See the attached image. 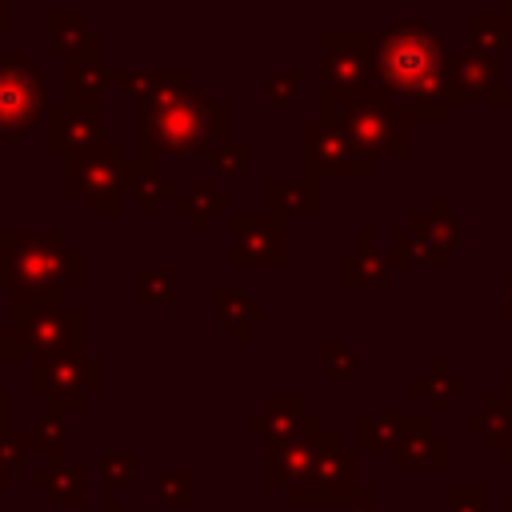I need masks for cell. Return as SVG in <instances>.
I'll return each instance as SVG.
<instances>
[{
	"mask_svg": "<svg viewBox=\"0 0 512 512\" xmlns=\"http://www.w3.org/2000/svg\"><path fill=\"white\" fill-rule=\"evenodd\" d=\"M0 360H32L28 344L16 336V328L8 320H0Z\"/></svg>",
	"mask_w": 512,
	"mask_h": 512,
	"instance_id": "b9f144b4",
	"label": "cell"
},
{
	"mask_svg": "<svg viewBox=\"0 0 512 512\" xmlns=\"http://www.w3.org/2000/svg\"><path fill=\"white\" fill-rule=\"evenodd\" d=\"M452 80L460 92V104L480 100L488 108L512 104V84L504 80V56L484 52V48H452Z\"/></svg>",
	"mask_w": 512,
	"mask_h": 512,
	"instance_id": "9a60e30c",
	"label": "cell"
},
{
	"mask_svg": "<svg viewBox=\"0 0 512 512\" xmlns=\"http://www.w3.org/2000/svg\"><path fill=\"white\" fill-rule=\"evenodd\" d=\"M388 256L396 260V268H408V272H432V268H444L448 264V256L436 252V248H428L416 232H408V224L388 236Z\"/></svg>",
	"mask_w": 512,
	"mask_h": 512,
	"instance_id": "4dcf8cb0",
	"label": "cell"
},
{
	"mask_svg": "<svg viewBox=\"0 0 512 512\" xmlns=\"http://www.w3.org/2000/svg\"><path fill=\"white\" fill-rule=\"evenodd\" d=\"M136 156V152H132ZM180 188H176V180L172 176H164L160 172V164L156 160H144V156H136V176H132V204H136V212H144V216H152V212H160V204H172V196H176Z\"/></svg>",
	"mask_w": 512,
	"mask_h": 512,
	"instance_id": "83f0119b",
	"label": "cell"
},
{
	"mask_svg": "<svg viewBox=\"0 0 512 512\" xmlns=\"http://www.w3.org/2000/svg\"><path fill=\"white\" fill-rule=\"evenodd\" d=\"M500 512H512V504H504V508H500Z\"/></svg>",
	"mask_w": 512,
	"mask_h": 512,
	"instance_id": "f907efd6",
	"label": "cell"
},
{
	"mask_svg": "<svg viewBox=\"0 0 512 512\" xmlns=\"http://www.w3.org/2000/svg\"><path fill=\"white\" fill-rule=\"evenodd\" d=\"M500 316L504 324H512V268H504L500 276Z\"/></svg>",
	"mask_w": 512,
	"mask_h": 512,
	"instance_id": "7bdbcfd3",
	"label": "cell"
},
{
	"mask_svg": "<svg viewBox=\"0 0 512 512\" xmlns=\"http://www.w3.org/2000/svg\"><path fill=\"white\" fill-rule=\"evenodd\" d=\"M432 416L428 412H360L356 416V452H396V444L404 436H412L416 428H428Z\"/></svg>",
	"mask_w": 512,
	"mask_h": 512,
	"instance_id": "ac0fdd59",
	"label": "cell"
},
{
	"mask_svg": "<svg viewBox=\"0 0 512 512\" xmlns=\"http://www.w3.org/2000/svg\"><path fill=\"white\" fill-rule=\"evenodd\" d=\"M28 392L60 416H80L88 408V400H96L104 392V364L88 352L32 356L28 360Z\"/></svg>",
	"mask_w": 512,
	"mask_h": 512,
	"instance_id": "52a82bcc",
	"label": "cell"
},
{
	"mask_svg": "<svg viewBox=\"0 0 512 512\" xmlns=\"http://www.w3.org/2000/svg\"><path fill=\"white\" fill-rule=\"evenodd\" d=\"M320 120L336 124L376 164L380 160H408L412 156V132H416V124L376 84L372 88H360V92H348V96L320 100Z\"/></svg>",
	"mask_w": 512,
	"mask_h": 512,
	"instance_id": "277c9868",
	"label": "cell"
},
{
	"mask_svg": "<svg viewBox=\"0 0 512 512\" xmlns=\"http://www.w3.org/2000/svg\"><path fill=\"white\" fill-rule=\"evenodd\" d=\"M376 88L396 100L412 124H444L460 108L452 80V48L428 20L400 16L376 32Z\"/></svg>",
	"mask_w": 512,
	"mask_h": 512,
	"instance_id": "6da1fadb",
	"label": "cell"
},
{
	"mask_svg": "<svg viewBox=\"0 0 512 512\" xmlns=\"http://www.w3.org/2000/svg\"><path fill=\"white\" fill-rule=\"evenodd\" d=\"M396 260L376 244L372 228H360L356 240L336 256V280L340 288H384L396 276Z\"/></svg>",
	"mask_w": 512,
	"mask_h": 512,
	"instance_id": "e0dca14e",
	"label": "cell"
},
{
	"mask_svg": "<svg viewBox=\"0 0 512 512\" xmlns=\"http://www.w3.org/2000/svg\"><path fill=\"white\" fill-rule=\"evenodd\" d=\"M464 36L472 48H484V52H512V16L508 12H468L464 16Z\"/></svg>",
	"mask_w": 512,
	"mask_h": 512,
	"instance_id": "f1b7e54d",
	"label": "cell"
},
{
	"mask_svg": "<svg viewBox=\"0 0 512 512\" xmlns=\"http://www.w3.org/2000/svg\"><path fill=\"white\" fill-rule=\"evenodd\" d=\"M48 116V72L24 48L0 52V140H20Z\"/></svg>",
	"mask_w": 512,
	"mask_h": 512,
	"instance_id": "ba28073f",
	"label": "cell"
},
{
	"mask_svg": "<svg viewBox=\"0 0 512 512\" xmlns=\"http://www.w3.org/2000/svg\"><path fill=\"white\" fill-rule=\"evenodd\" d=\"M12 28V0H0V32Z\"/></svg>",
	"mask_w": 512,
	"mask_h": 512,
	"instance_id": "bcb514c9",
	"label": "cell"
},
{
	"mask_svg": "<svg viewBox=\"0 0 512 512\" xmlns=\"http://www.w3.org/2000/svg\"><path fill=\"white\" fill-rule=\"evenodd\" d=\"M160 84H164V68H108V88H116L136 108L156 104Z\"/></svg>",
	"mask_w": 512,
	"mask_h": 512,
	"instance_id": "f546056e",
	"label": "cell"
},
{
	"mask_svg": "<svg viewBox=\"0 0 512 512\" xmlns=\"http://www.w3.org/2000/svg\"><path fill=\"white\" fill-rule=\"evenodd\" d=\"M408 392L416 400H428V416H444L452 400H464L468 396V380L460 372H452L448 360L436 356V360H428V368L420 376H412Z\"/></svg>",
	"mask_w": 512,
	"mask_h": 512,
	"instance_id": "cb8c5ba5",
	"label": "cell"
},
{
	"mask_svg": "<svg viewBox=\"0 0 512 512\" xmlns=\"http://www.w3.org/2000/svg\"><path fill=\"white\" fill-rule=\"evenodd\" d=\"M208 300H212V312H216L220 328H224V332H228L236 344H244V340L252 336V328L268 320V308H264V304H256L252 296H244L240 288H228V284H212Z\"/></svg>",
	"mask_w": 512,
	"mask_h": 512,
	"instance_id": "7402d4cb",
	"label": "cell"
},
{
	"mask_svg": "<svg viewBox=\"0 0 512 512\" xmlns=\"http://www.w3.org/2000/svg\"><path fill=\"white\" fill-rule=\"evenodd\" d=\"M264 212L288 220V216H316L324 212V184L312 176H268L264 180Z\"/></svg>",
	"mask_w": 512,
	"mask_h": 512,
	"instance_id": "d6986e66",
	"label": "cell"
},
{
	"mask_svg": "<svg viewBox=\"0 0 512 512\" xmlns=\"http://www.w3.org/2000/svg\"><path fill=\"white\" fill-rule=\"evenodd\" d=\"M100 512H120V504H104V508H100Z\"/></svg>",
	"mask_w": 512,
	"mask_h": 512,
	"instance_id": "7dc6e473",
	"label": "cell"
},
{
	"mask_svg": "<svg viewBox=\"0 0 512 512\" xmlns=\"http://www.w3.org/2000/svg\"><path fill=\"white\" fill-rule=\"evenodd\" d=\"M468 432H476L492 456H512V376H504L500 392H492L480 412L468 416Z\"/></svg>",
	"mask_w": 512,
	"mask_h": 512,
	"instance_id": "ffe728a7",
	"label": "cell"
},
{
	"mask_svg": "<svg viewBox=\"0 0 512 512\" xmlns=\"http://www.w3.org/2000/svg\"><path fill=\"white\" fill-rule=\"evenodd\" d=\"M108 64H104V32L92 28L76 52L64 56V104L104 108Z\"/></svg>",
	"mask_w": 512,
	"mask_h": 512,
	"instance_id": "2e32d148",
	"label": "cell"
},
{
	"mask_svg": "<svg viewBox=\"0 0 512 512\" xmlns=\"http://www.w3.org/2000/svg\"><path fill=\"white\" fill-rule=\"evenodd\" d=\"M408 232H416L428 248H436V252H444V256L460 252V244H464V220H460V212L448 208L444 196H428V208L412 212Z\"/></svg>",
	"mask_w": 512,
	"mask_h": 512,
	"instance_id": "44dd1931",
	"label": "cell"
},
{
	"mask_svg": "<svg viewBox=\"0 0 512 512\" xmlns=\"http://www.w3.org/2000/svg\"><path fill=\"white\" fill-rule=\"evenodd\" d=\"M152 492H156V500H160L164 508H188V504L196 500V472L184 468V464L160 468Z\"/></svg>",
	"mask_w": 512,
	"mask_h": 512,
	"instance_id": "1f68e13d",
	"label": "cell"
},
{
	"mask_svg": "<svg viewBox=\"0 0 512 512\" xmlns=\"http://www.w3.org/2000/svg\"><path fill=\"white\" fill-rule=\"evenodd\" d=\"M172 212L184 216V220H192V228L204 236V232H212V220L216 216H224V220L232 216V200H228V192L212 188L208 176H196L192 188H184V192L172 196Z\"/></svg>",
	"mask_w": 512,
	"mask_h": 512,
	"instance_id": "603a6c76",
	"label": "cell"
},
{
	"mask_svg": "<svg viewBox=\"0 0 512 512\" xmlns=\"http://www.w3.org/2000/svg\"><path fill=\"white\" fill-rule=\"evenodd\" d=\"M372 504H376V488L368 484V492L360 496V500H348L344 508H336V512H372Z\"/></svg>",
	"mask_w": 512,
	"mask_h": 512,
	"instance_id": "ee69618b",
	"label": "cell"
},
{
	"mask_svg": "<svg viewBox=\"0 0 512 512\" xmlns=\"http://www.w3.org/2000/svg\"><path fill=\"white\" fill-rule=\"evenodd\" d=\"M320 368H324V376L328 380H348V376H356V368H360V352L348 344V340H324L320 344Z\"/></svg>",
	"mask_w": 512,
	"mask_h": 512,
	"instance_id": "8d00e7d4",
	"label": "cell"
},
{
	"mask_svg": "<svg viewBox=\"0 0 512 512\" xmlns=\"http://www.w3.org/2000/svg\"><path fill=\"white\" fill-rule=\"evenodd\" d=\"M8 324L28 344L32 356H72L84 352V308L68 296H12Z\"/></svg>",
	"mask_w": 512,
	"mask_h": 512,
	"instance_id": "8992f818",
	"label": "cell"
},
{
	"mask_svg": "<svg viewBox=\"0 0 512 512\" xmlns=\"http://www.w3.org/2000/svg\"><path fill=\"white\" fill-rule=\"evenodd\" d=\"M488 508V492L480 484H452L444 512H484Z\"/></svg>",
	"mask_w": 512,
	"mask_h": 512,
	"instance_id": "60d3db41",
	"label": "cell"
},
{
	"mask_svg": "<svg viewBox=\"0 0 512 512\" xmlns=\"http://www.w3.org/2000/svg\"><path fill=\"white\" fill-rule=\"evenodd\" d=\"M328 444H336V436L320 424V416H304V424L292 432V436H284V440H268L264 444V484L268 488H292L308 468H312V460L328 448Z\"/></svg>",
	"mask_w": 512,
	"mask_h": 512,
	"instance_id": "4fadbf2b",
	"label": "cell"
},
{
	"mask_svg": "<svg viewBox=\"0 0 512 512\" xmlns=\"http://www.w3.org/2000/svg\"><path fill=\"white\" fill-rule=\"evenodd\" d=\"M264 96L272 104H296L304 96V68H268L264 72Z\"/></svg>",
	"mask_w": 512,
	"mask_h": 512,
	"instance_id": "74e56055",
	"label": "cell"
},
{
	"mask_svg": "<svg viewBox=\"0 0 512 512\" xmlns=\"http://www.w3.org/2000/svg\"><path fill=\"white\" fill-rule=\"evenodd\" d=\"M300 168L312 180H372L376 160H368L336 124L308 120L300 128Z\"/></svg>",
	"mask_w": 512,
	"mask_h": 512,
	"instance_id": "8fae6325",
	"label": "cell"
},
{
	"mask_svg": "<svg viewBox=\"0 0 512 512\" xmlns=\"http://www.w3.org/2000/svg\"><path fill=\"white\" fill-rule=\"evenodd\" d=\"M4 432H12V400L0 392V436Z\"/></svg>",
	"mask_w": 512,
	"mask_h": 512,
	"instance_id": "f6af8a7d",
	"label": "cell"
},
{
	"mask_svg": "<svg viewBox=\"0 0 512 512\" xmlns=\"http://www.w3.org/2000/svg\"><path fill=\"white\" fill-rule=\"evenodd\" d=\"M140 472V452L136 448H108L100 456V484L104 488H132Z\"/></svg>",
	"mask_w": 512,
	"mask_h": 512,
	"instance_id": "d590c367",
	"label": "cell"
},
{
	"mask_svg": "<svg viewBox=\"0 0 512 512\" xmlns=\"http://www.w3.org/2000/svg\"><path fill=\"white\" fill-rule=\"evenodd\" d=\"M84 284V252L64 232H12L0 228V288L8 296L64 300Z\"/></svg>",
	"mask_w": 512,
	"mask_h": 512,
	"instance_id": "3957f363",
	"label": "cell"
},
{
	"mask_svg": "<svg viewBox=\"0 0 512 512\" xmlns=\"http://www.w3.org/2000/svg\"><path fill=\"white\" fill-rule=\"evenodd\" d=\"M104 140V108L56 104L44 116V156L48 160H76Z\"/></svg>",
	"mask_w": 512,
	"mask_h": 512,
	"instance_id": "5bb4252c",
	"label": "cell"
},
{
	"mask_svg": "<svg viewBox=\"0 0 512 512\" xmlns=\"http://www.w3.org/2000/svg\"><path fill=\"white\" fill-rule=\"evenodd\" d=\"M64 420H68V416H60V412H52V408L36 412V420H32V428H28L32 452H40V456H64V448H68Z\"/></svg>",
	"mask_w": 512,
	"mask_h": 512,
	"instance_id": "d6a6232c",
	"label": "cell"
},
{
	"mask_svg": "<svg viewBox=\"0 0 512 512\" xmlns=\"http://www.w3.org/2000/svg\"><path fill=\"white\" fill-rule=\"evenodd\" d=\"M204 164H208L216 176H248V144L236 140V136H228L224 144H216V148L208 152Z\"/></svg>",
	"mask_w": 512,
	"mask_h": 512,
	"instance_id": "ab89813d",
	"label": "cell"
},
{
	"mask_svg": "<svg viewBox=\"0 0 512 512\" xmlns=\"http://www.w3.org/2000/svg\"><path fill=\"white\" fill-rule=\"evenodd\" d=\"M136 300L144 308H168L176 300V272L172 268H140V276H136Z\"/></svg>",
	"mask_w": 512,
	"mask_h": 512,
	"instance_id": "e575fe53",
	"label": "cell"
},
{
	"mask_svg": "<svg viewBox=\"0 0 512 512\" xmlns=\"http://www.w3.org/2000/svg\"><path fill=\"white\" fill-rule=\"evenodd\" d=\"M304 416H308V408H304L300 396H268V400L244 420V428L268 444V440L292 436V432L304 424Z\"/></svg>",
	"mask_w": 512,
	"mask_h": 512,
	"instance_id": "484cf974",
	"label": "cell"
},
{
	"mask_svg": "<svg viewBox=\"0 0 512 512\" xmlns=\"http://www.w3.org/2000/svg\"><path fill=\"white\" fill-rule=\"evenodd\" d=\"M392 468L396 472H440L448 468V436L436 432L432 424L428 428H416L412 436H404L392 452Z\"/></svg>",
	"mask_w": 512,
	"mask_h": 512,
	"instance_id": "d4e9b609",
	"label": "cell"
},
{
	"mask_svg": "<svg viewBox=\"0 0 512 512\" xmlns=\"http://www.w3.org/2000/svg\"><path fill=\"white\" fill-rule=\"evenodd\" d=\"M232 136V108L216 104L204 96V88L176 92L168 100H156L140 108L136 124V156L156 160L176 156V160H208L216 144Z\"/></svg>",
	"mask_w": 512,
	"mask_h": 512,
	"instance_id": "7a4b0ae2",
	"label": "cell"
},
{
	"mask_svg": "<svg viewBox=\"0 0 512 512\" xmlns=\"http://www.w3.org/2000/svg\"><path fill=\"white\" fill-rule=\"evenodd\" d=\"M28 484L60 504H84V472L68 464V456H44L40 464H28Z\"/></svg>",
	"mask_w": 512,
	"mask_h": 512,
	"instance_id": "4316f807",
	"label": "cell"
},
{
	"mask_svg": "<svg viewBox=\"0 0 512 512\" xmlns=\"http://www.w3.org/2000/svg\"><path fill=\"white\" fill-rule=\"evenodd\" d=\"M28 456H32L28 432H16V428H12V432L0 436V488H8L20 468H28Z\"/></svg>",
	"mask_w": 512,
	"mask_h": 512,
	"instance_id": "f35d334b",
	"label": "cell"
},
{
	"mask_svg": "<svg viewBox=\"0 0 512 512\" xmlns=\"http://www.w3.org/2000/svg\"><path fill=\"white\" fill-rule=\"evenodd\" d=\"M500 464H504V468H508V472H512V456H504V460H500Z\"/></svg>",
	"mask_w": 512,
	"mask_h": 512,
	"instance_id": "c3c4849f",
	"label": "cell"
},
{
	"mask_svg": "<svg viewBox=\"0 0 512 512\" xmlns=\"http://www.w3.org/2000/svg\"><path fill=\"white\" fill-rule=\"evenodd\" d=\"M44 32H48L52 48H56L60 56H68V52H76V48L84 44V36H88L92 28H88V20H84L80 12H48Z\"/></svg>",
	"mask_w": 512,
	"mask_h": 512,
	"instance_id": "836d02e7",
	"label": "cell"
},
{
	"mask_svg": "<svg viewBox=\"0 0 512 512\" xmlns=\"http://www.w3.org/2000/svg\"><path fill=\"white\" fill-rule=\"evenodd\" d=\"M132 176L136 156H128L116 140H100L96 148L64 164V192L76 196L88 216H116L132 196Z\"/></svg>",
	"mask_w": 512,
	"mask_h": 512,
	"instance_id": "5b68a950",
	"label": "cell"
},
{
	"mask_svg": "<svg viewBox=\"0 0 512 512\" xmlns=\"http://www.w3.org/2000/svg\"><path fill=\"white\" fill-rule=\"evenodd\" d=\"M232 248L228 268H284V220L272 212H232L228 216Z\"/></svg>",
	"mask_w": 512,
	"mask_h": 512,
	"instance_id": "7c38bea8",
	"label": "cell"
},
{
	"mask_svg": "<svg viewBox=\"0 0 512 512\" xmlns=\"http://www.w3.org/2000/svg\"><path fill=\"white\" fill-rule=\"evenodd\" d=\"M376 84V32L328 28L320 32V100L348 96Z\"/></svg>",
	"mask_w": 512,
	"mask_h": 512,
	"instance_id": "9c48e42d",
	"label": "cell"
},
{
	"mask_svg": "<svg viewBox=\"0 0 512 512\" xmlns=\"http://www.w3.org/2000/svg\"><path fill=\"white\" fill-rule=\"evenodd\" d=\"M368 492V484H360V452L356 448H344L340 440L328 444L312 468L292 484L284 488V504L292 508H344L348 500H360Z\"/></svg>",
	"mask_w": 512,
	"mask_h": 512,
	"instance_id": "30bf717a",
	"label": "cell"
},
{
	"mask_svg": "<svg viewBox=\"0 0 512 512\" xmlns=\"http://www.w3.org/2000/svg\"><path fill=\"white\" fill-rule=\"evenodd\" d=\"M504 12H508V16H512V0H504Z\"/></svg>",
	"mask_w": 512,
	"mask_h": 512,
	"instance_id": "681fc988",
	"label": "cell"
}]
</instances>
